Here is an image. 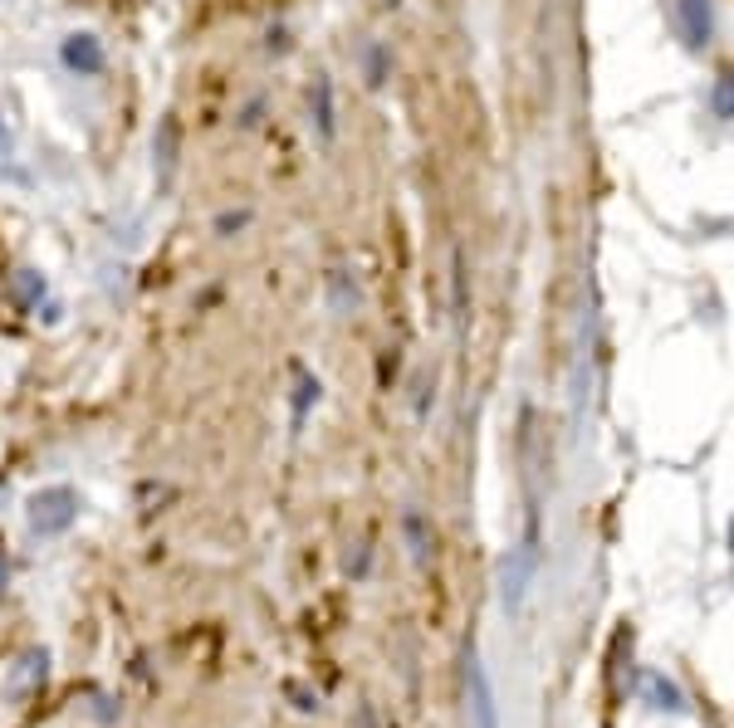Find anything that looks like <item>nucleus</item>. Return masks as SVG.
Segmentation results:
<instances>
[{"instance_id":"obj_1","label":"nucleus","mask_w":734,"mask_h":728,"mask_svg":"<svg viewBox=\"0 0 734 728\" xmlns=\"http://www.w3.org/2000/svg\"><path fill=\"white\" fill-rule=\"evenodd\" d=\"M24 513H30L34 533H65L73 518H79V493H73L69 485H49L40 493H30Z\"/></svg>"},{"instance_id":"obj_5","label":"nucleus","mask_w":734,"mask_h":728,"mask_svg":"<svg viewBox=\"0 0 734 728\" xmlns=\"http://www.w3.org/2000/svg\"><path fill=\"white\" fill-rule=\"evenodd\" d=\"M250 226V211H220L216 216V236L226 240V236H236V230H245Z\"/></svg>"},{"instance_id":"obj_3","label":"nucleus","mask_w":734,"mask_h":728,"mask_svg":"<svg viewBox=\"0 0 734 728\" xmlns=\"http://www.w3.org/2000/svg\"><path fill=\"white\" fill-rule=\"evenodd\" d=\"M177 142H181V128H177V118H162L157 122V177H171V167H177Z\"/></svg>"},{"instance_id":"obj_2","label":"nucleus","mask_w":734,"mask_h":728,"mask_svg":"<svg viewBox=\"0 0 734 728\" xmlns=\"http://www.w3.org/2000/svg\"><path fill=\"white\" fill-rule=\"evenodd\" d=\"M59 59H65V69L73 73H103V44H98V34H65V44H59Z\"/></svg>"},{"instance_id":"obj_4","label":"nucleus","mask_w":734,"mask_h":728,"mask_svg":"<svg viewBox=\"0 0 734 728\" xmlns=\"http://www.w3.org/2000/svg\"><path fill=\"white\" fill-rule=\"evenodd\" d=\"M16 293H20V303H24V308H30V303H40V299H44V279L34 275V269H20Z\"/></svg>"},{"instance_id":"obj_6","label":"nucleus","mask_w":734,"mask_h":728,"mask_svg":"<svg viewBox=\"0 0 734 728\" xmlns=\"http://www.w3.org/2000/svg\"><path fill=\"white\" fill-rule=\"evenodd\" d=\"M6 577H10V562H6V552H0V587H6Z\"/></svg>"}]
</instances>
